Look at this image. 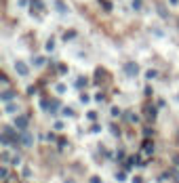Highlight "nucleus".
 I'll list each match as a JSON object with an SVG mask.
<instances>
[{"label":"nucleus","mask_w":179,"mask_h":183,"mask_svg":"<svg viewBox=\"0 0 179 183\" xmlns=\"http://www.w3.org/2000/svg\"><path fill=\"white\" fill-rule=\"evenodd\" d=\"M17 70H19V74H28V70H26L23 63H17Z\"/></svg>","instance_id":"obj_1"}]
</instances>
